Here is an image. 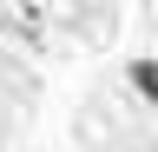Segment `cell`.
Listing matches in <instances>:
<instances>
[{"instance_id": "obj_1", "label": "cell", "mask_w": 158, "mask_h": 152, "mask_svg": "<svg viewBox=\"0 0 158 152\" xmlns=\"http://www.w3.org/2000/svg\"><path fill=\"white\" fill-rule=\"evenodd\" d=\"M125 86L138 93V106H158V60H125Z\"/></svg>"}]
</instances>
